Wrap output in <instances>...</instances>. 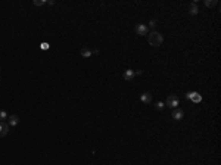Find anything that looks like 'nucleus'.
<instances>
[{
  "label": "nucleus",
  "instance_id": "4468645a",
  "mask_svg": "<svg viewBox=\"0 0 221 165\" xmlns=\"http://www.w3.org/2000/svg\"><path fill=\"white\" fill-rule=\"evenodd\" d=\"M164 108H165V103H164V102H161V100H159V102H156V103H155V109L162 111Z\"/></svg>",
  "mask_w": 221,
  "mask_h": 165
},
{
  "label": "nucleus",
  "instance_id": "a211bd4d",
  "mask_svg": "<svg viewBox=\"0 0 221 165\" xmlns=\"http://www.w3.org/2000/svg\"><path fill=\"white\" fill-rule=\"evenodd\" d=\"M134 74H136V77H137V75H141L143 71H141V69H137V71H134Z\"/></svg>",
  "mask_w": 221,
  "mask_h": 165
},
{
  "label": "nucleus",
  "instance_id": "f3484780",
  "mask_svg": "<svg viewBox=\"0 0 221 165\" xmlns=\"http://www.w3.org/2000/svg\"><path fill=\"white\" fill-rule=\"evenodd\" d=\"M40 47H42L43 50H47V49H49V43H42V44H40Z\"/></svg>",
  "mask_w": 221,
  "mask_h": 165
},
{
  "label": "nucleus",
  "instance_id": "f03ea898",
  "mask_svg": "<svg viewBox=\"0 0 221 165\" xmlns=\"http://www.w3.org/2000/svg\"><path fill=\"white\" fill-rule=\"evenodd\" d=\"M165 105H167L168 108H171V109L178 108V105H180V99H178V96H176V94L168 96V97H167V100H165Z\"/></svg>",
  "mask_w": 221,
  "mask_h": 165
},
{
  "label": "nucleus",
  "instance_id": "6e6552de",
  "mask_svg": "<svg viewBox=\"0 0 221 165\" xmlns=\"http://www.w3.org/2000/svg\"><path fill=\"white\" fill-rule=\"evenodd\" d=\"M123 78H124L125 81H133V80L136 78V74H134L133 69H125L124 74H123Z\"/></svg>",
  "mask_w": 221,
  "mask_h": 165
},
{
  "label": "nucleus",
  "instance_id": "20e7f679",
  "mask_svg": "<svg viewBox=\"0 0 221 165\" xmlns=\"http://www.w3.org/2000/svg\"><path fill=\"white\" fill-rule=\"evenodd\" d=\"M186 99H190L192 102L195 103H201L202 102V96L198 93V91H190V93H186Z\"/></svg>",
  "mask_w": 221,
  "mask_h": 165
},
{
  "label": "nucleus",
  "instance_id": "7ed1b4c3",
  "mask_svg": "<svg viewBox=\"0 0 221 165\" xmlns=\"http://www.w3.org/2000/svg\"><path fill=\"white\" fill-rule=\"evenodd\" d=\"M134 30H136L137 36H147V33H149V28H147L146 24H137Z\"/></svg>",
  "mask_w": 221,
  "mask_h": 165
},
{
  "label": "nucleus",
  "instance_id": "1a4fd4ad",
  "mask_svg": "<svg viewBox=\"0 0 221 165\" xmlns=\"http://www.w3.org/2000/svg\"><path fill=\"white\" fill-rule=\"evenodd\" d=\"M19 124V117L18 115H9L7 118V125L9 127H16Z\"/></svg>",
  "mask_w": 221,
  "mask_h": 165
},
{
  "label": "nucleus",
  "instance_id": "0eeeda50",
  "mask_svg": "<svg viewBox=\"0 0 221 165\" xmlns=\"http://www.w3.org/2000/svg\"><path fill=\"white\" fill-rule=\"evenodd\" d=\"M198 13H199V7H198V1L195 0V1H192L190 6H189V15L195 16V15H198Z\"/></svg>",
  "mask_w": 221,
  "mask_h": 165
},
{
  "label": "nucleus",
  "instance_id": "f8f14e48",
  "mask_svg": "<svg viewBox=\"0 0 221 165\" xmlns=\"http://www.w3.org/2000/svg\"><path fill=\"white\" fill-rule=\"evenodd\" d=\"M7 118H9L7 112H6L4 109H0V123H6V121H7Z\"/></svg>",
  "mask_w": 221,
  "mask_h": 165
},
{
  "label": "nucleus",
  "instance_id": "39448f33",
  "mask_svg": "<svg viewBox=\"0 0 221 165\" xmlns=\"http://www.w3.org/2000/svg\"><path fill=\"white\" fill-rule=\"evenodd\" d=\"M97 53H99V50H93V49H88V47H83V49L80 50V55H81L83 58H86V59L91 58L93 55H97Z\"/></svg>",
  "mask_w": 221,
  "mask_h": 165
},
{
  "label": "nucleus",
  "instance_id": "ddd939ff",
  "mask_svg": "<svg viewBox=\"0 0 221 165\" xmlns=\"http://www.w3.org/2000/svg\"><path fill=\"white\" fill-rule=\"evenodd\" d=\"M203 3H205V6H206V7H215V6L218 4V1H217V0H205Z\"/></svg>",
  "mask_w": 221,
  "mask_h": 165
},
{
  "label": "nucleus",
  "instance_id": "9d476101",
  "mask_svg": "<svg viewBox=\"0 0 221 165\" xmlns=\"http://www.w3.org/2000/svg\"><path fill=\"white\" fill-rule=\"evenodd\" d=\"M140 100H141L143 103H146V105H149V103L152 102V93H149V91H146V93H143V94L140 96Z\"/></svg>",
  "mask_w": 221,
  "mask_h": 165
},
{
  "label": "nucleus",
  "instance_id": "423d86ee",
  "mask_svg": "<svg viewBox=\"0 0 221 165\" xmlns=\"http://www.w3.org/2000/svg\"><path fill=\"white\" fill-rule=\"evenodd\" d=\"M171 117H173V120H174V121H181V120H183V117H184V111H183V109H180V108H176V109H173Z\"/></svg>",
  "mask_w": 221,
  "mask_h": 165
},
{
  "label": "nucleus",
  "instance_id": "aec40b11",
  "mask_svg": "<svg viewBox=\"0 0 221 165\" xmlns=\"http://www.w3.org/2000/svg\"><path fill=\"white\" fill-rule=\"evenodd\" d=\"M0 80H1V77H0Z\"/></svg>",
  "mask_w": 221,
  "mask_h": 165
},
{
  "label": "nucleus",
  "instance_id": "2eb2a0df",
  "mask_svg": "<svg viewBox=\"0 0 221 165\" xmlns=\"http://www.w3.org/2000/svg\"><path fill=\"white\" fill-rule=\"evenodd\" d=\"M46 3H47V0H34V1H33L34 6H44Z\"/></svg>",
  "mask_w": 221,
  "mask_h": 165
},
{
  "label": "nucleus",
  "instance_id": "dca6fc26",
  "mask_svg": "<svg viewBox=\"0 0 221 165\" xmlns=\"http://www.w3.org/2000/svg\"><path fill=\"white\" fill-rule=\"evenodd\" d=\"M155 27H156V21H155V19H150L147 28H152V31H155Z\"/></svg>",
  "mask_w": 221,
  "mask_h": 165
},
{
  "label": "nucleus",
  "instance_id": "f257e3e1",
  "mask_svg": "<svg viewBox=\"0 0 221 165\" xmlns=\"http://www.w3.org/2000/svg\"><path fill=\"white\" fill-rule=\"evenodd\" d=\"M147 41H149L150 46L159 47V46L164 43V36H162L161 33H158V31H152V33L147 36Z\"/></svg>",
  "mask_w": 221,
  "mask_h": 165
},
{
  "label": "nucleus",
  "instance_id": "9b49d317",
  "mask_svg": "<svg viewBox=\"0 0 221 165\" xmlns=\"http://www.w3.org/2000/svg\"><path fill=\"white\" fill-rule=\"evenodd\" d=\"M9 125H7V123H0V137H4L7 133H9Z\"/></svg>",
  "mask_w": 221,
  "mask_h": 165
},
{
  "label": "nucleus",
  "instance_id": "6ab92c4d",
  "mask_svg": "<svg viewBox=\"0 0 221 165\" xmlns=\"http://www.w3.org/2000/svg\"><path fill=\"white\" fill-rule=\"evenodd\" d=\"M47 4H50V6H52V4H55V0H49V1H47Z\"/></svg>",
  "mask_w": 221,
  "mask_h": 165
}]
</instances>
